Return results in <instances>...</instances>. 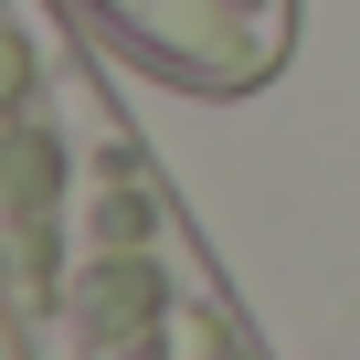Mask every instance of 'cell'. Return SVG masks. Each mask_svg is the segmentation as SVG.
<instances>
[{"instance_id": "7a4b0ae2", "label": "cell", "mask_w": 360, "mask_h": 360, "mask_svg": "<svg viewBox=\"0 0 360 360\" xmlns=\"http://www.w3.org/2000/svg\"><path fill=\"white\" fill-rule=\"evenodd\" d=\"M169 96H255L297 53V0H43Z\"/></svg>"}, {"instance_id": "6da1fadb", "label": "cell", "mask_w": 360, "mask_h": 360, "mask_svg": "<svg viewBox=\"0 0 360 360\" xmlns=\"http://www.w3.org/2000/svg\"><path fill=\"white\" fill-rule=\"evenodd\" d=\"M22 360H265L255 318L223 297L202 233L180 223L159 159L96 106L75 159V212L43 318L11 339Z\"/></svg>"}]
</instances>
